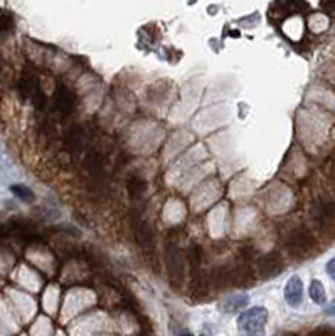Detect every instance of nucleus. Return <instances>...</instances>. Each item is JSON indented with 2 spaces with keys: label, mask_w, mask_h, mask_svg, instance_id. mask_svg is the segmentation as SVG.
<instances>
[{
  "label": "nucleus",
  "mask_w": 335,
  "mask_h": 336,
  "mask_svg": "<svg viewBox=\"0 0 335 336\" xmlns=\"http://www.w3.org/2000/svg\"><path fill=\"white\" fill-rule=\"evenodd\" d=\"M325 313L329 314V316H335V299L325 308Z\"/></svg>",
  "instance_id": "nucleus-15"
},
{
  "label": "nucleus",
  "mask_w": 335,
  "mask_h": 336,
  "mask_svg": "<svg viewBox=\"0 0 335 336\" xmlns=\"http://www.w3.org/2000/svg\"><path fill=\"white\" fill-rule=\"evenodd\" d=\"M285 301L292 308H298L303 301V282L300 276H292L285 284Z\"/></svg>",
  "instance_id": "nucleus-7"
},
{
  "label": "nucleus",
  "mask_w": 335,
  "mask_h": 336,
  "mask_svg": "<svg viewBox=\"0 0 335 336\" xmlns=\"http://www.w3.org/2000/svg\"><path fill=\"white\" fill-rule=\"evenodd\" d=\"M327 274L335 281V257H332V259L327 262Z\"/></svg>",
  "instance_id": "nucleus-14"
},
{
  "label": "nucleus",
  "mask_w": 335,
  "mask_h": 336,
  "mask_svg": "<svg viewBox=\"0 0 335 336\" xmlns=\"http://www.w3.org/2000/svg\"><path fill=\"white\" fill-rule=\"evenodd\" d=\"M248 302H249V298L246 294H238V296L227 298L226 301L221 304V308H223V311H227V313H234V311H238L241 308H246Z\"/></svg>",
  "instance_id": "nucleus-9"
},
{
  "label": "nucleus",
  "mask_w": 335,
  "mask_h": 336,
  "mask_svg": "<svg viewBox=\"0 0 335 336\" xmlns=\"http://www.w3.org/2000/svg\"><path fill=\"white\" fill-rule=\"evenodd\" d=\"M308 293H310V299H312L315 304H325V301H327L325 288L318 279H313L312 282H310Z\"/></svg>",
  "instance_id": "nucleus-11"
},
{
  "label": "nucleus",
  "mask_w": 335,
  "mask_h": 336,
  "mask_svg": "<svg viewBox=\"0 0 335 336\" xmlns=\"http://www.w3.org/2000/svg\"><path fill=\"white\" fill-rule=\"evenodd\" d=\"M145 190H147V183H145L144 178L132 177V178L128 180V194L133 199V202H138V200H142V197H144Z\"/></svg>",
  "instance_id": "nucleus-10"
},
{
  "label": "nucleus",
  "mask_w": 335,
  "mask_h": 336,
  "mask_svg": "<svg viewBox=\"0 0 335 336\" xmlns=\"http://www.w3.org/2000/svg\"><path fill=\"white\" fill-rule=\"evenodd\" d=\"M310 215L318 225H327L335 219V202L330 199H318L310 207Z\"/></svg>",
  "instance_id": "nucleus-5"
},
{
  "label": "nucleus",
  "mask_w": 335,
  "mask_h": 336,
  "mask_svg": "<svg viewBox=\"0 0 335 336\" xmlns=\"http://www.w3.org/2000/svg\"><path fill=\"white\" fill-rule=\"evenodd\" d=\"M165 261L167 268H169L170 277H174L175 281H182L184 277V256L182 251L177 244L169 242L165 247Z\"/></svg>",
  "instance_id": "nucleus-4"
},
{
  "label": "nucleus",
  "mask_w": 335,
  "mask_h": 336,
  "mask_svg": "<svg viewBox=\"0 0 335 336\" xmlns=\"http://www.w3.org/2000/svg\"><path fill=\"white\" fill-rule=\"evenodd\" d=\"M86 143V134L81 128H73L71 133H69V146L73 150H81L83 145Z\"/></svg>",
  "instance_id": "nucleus-12"
},
{
  "label": "nucleus",
  "mask_w": 335,
  "mask_h": 336,
  "mask_svg": "<svg viewBox=\"0 0 335 336\" xmlns=\"http://www.w3.org/2000/svg\"><path fill=\"white\" fill-rule=\"evenodd\" d=\"M268 319V311L263 306L249 308L238 318L239 336H264V325Z\"/></svg>",
  "instance_id": "nucleus-1"
},
{
  "label": "nucleus",
  "mask_w": 335,
  "mask_h": 336,
  "mask_svg": "<svg viewBox=\"0 0 335 336\" xmlns=\"http://www.w3.org/2000/svg\"><path fill=\"white\" fill-rule=\"evenodd\" d=\"M177 336H194V335L189 333V331H177Z\"/></svg>",
  "instance_id": "nucleus-16"
},
{
  "label": "nucleus",
  "mask_w": 335,
  "mask_h": 336,
  "mask_svg": "<svg viewBox=\"0 0 335 336\" xmlns=\"http://www.w3.org/2000/svg\"><path fill=\"white\" fill-rule=\"evenodd\" d=\"M313 244H315V240H313V235L310 234V231H306L305 227H300L290 232L285 247L293 257H303L313 249Z\"/></svg>",
  "instance_id": "nucleus-2"
},
{
  "label": "nucleus",
  "mask_w": 335,
  "mask_h": 336,
  "mask_svg": "<svg viewBox=\"0 0 335 336\" xmlns=\"http://www.w3.org/2000/svg\"><path fill=\"white\" fill-rule=\"evenodd\" d=\"M56 108H58V111L61 114H71L74 111V104H76V100H74V94H73L71 89H68L66 86L61 84L58 88V91H56Z\"/></svg>",
  "instance_id": "nucleus-8"
},
{
  "label": "nucleus",
  "mask_w": 335,
  "mask_h": 336,
  "mask_svg": "<svg viewBox=\"0 0 335 336\" xmlns=\"http://www.w3.org/2000/svg\"><path fill=\"white\" fill-rule=\"evenodd\" d=\"M258 271L261 274V277H264V279L278 276V274L283 271V261H281L280 254L269 252L261 256L258 259Z\"/></svg>",
  "instance_id": "nucleus-6"
},
{
  "label": "nucleus",
  "mask_w": 335,
  "mask_h": 336,
  "mask_svg": "<svg viewBox=\"0 0 335 336\" xmlns=\"http://www.w3.org/2000/svg\"><path fill=\"white\" fill-rule=\"evenodd\" d=\"M10 192L14 194L17 199L20 200H24V202H32L34 200V192L31 190L29 187H26V185H19V183H15V185H12L10 187Z\"/></svg>",
  "instance_id": "nucleus-13"
},
{
  "label": "nucleus",
  "mask_w": 335,
  "mask_h": 336,
  "mask_svg": "<svg viewBox=\"0 0 335 336\" xmlns=\"http://www.w3.org/2000/svg\"><path fill=\"white\" fill-rule=\"evenodd\" d=\"M132 231L135 235V240L138 242L140 247L152 251L153 249V231L150 227V224L147 222L144 215H140L138 212L132 214Z\"/></svg>",
  "instance_id": "nucleus-3"
}]
</instances>
